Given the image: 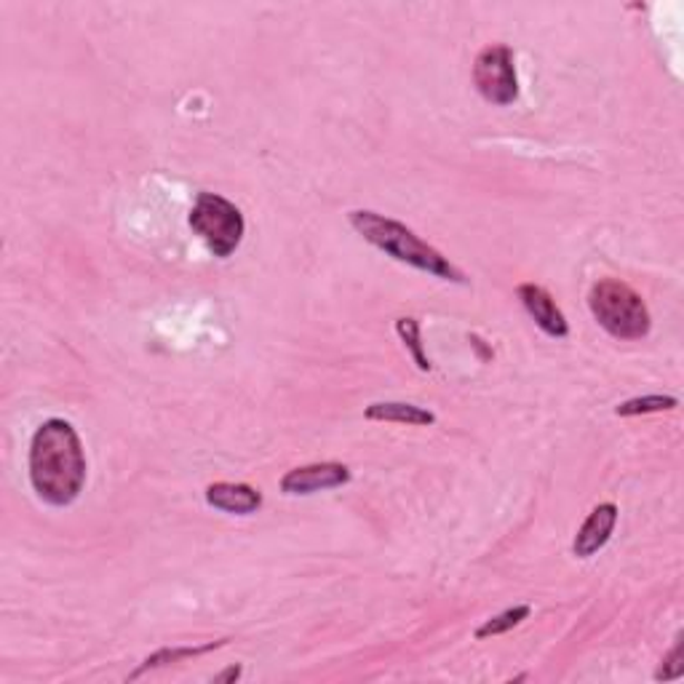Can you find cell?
Segmentation results:
<instances>
[{"instance_id": "4fadbf2b", "label": "cell", "mask_w": 684, "mask_h": 684, "mask_svg": "<svg viewBox=\"0 0 684 684\" xmlns=\"http://www.w3.org/2000/svg\"><path fill=\"white\" fill-rule=\"evenodd\" d=\"M529 613H532V609H529L527 605L506 609V613H500V615H495V618H489L485 626H481L479 632H476V639H489V636H498V634L511 632V628L519 626L521 621L529 618Z\"/></svg>"}, {"instance_id": "5bb4252c", "label": "cell", "mask_w": 684, "mask_h": 684, "mask_svg": "<svg viewBox=\"0 0 684 684\" xmlns=\"http://www.w3.org/2000/svg\"><path fill=\"white\" fill-rule=\"evenodd\" d=\"M395 332H399V338L404 340V345L409 348V353H412L414 364H418L420 372H431V361H428V355L422 353V342H420V324L414 319H399L395 321Z\"/></svg>"}, {"instance_id": "9c48e42d", "label": "cell", "mask_w": 684, "mask_h": 684, "mask_svg": "<svg viewBox=\"0 0 684 684\" xmlns=\"http://www.w3.org/2000/svg\"><path fill=\"white\" fill-rule=\"evenodd\" d=\"M206 502L217 511L250 516L263 508V495L250 485H233V481H217L206 487Z\"/></svg>"}, {"instance_id": "8992f818", "label": "cell", "mask_w": 684, "mask_h": 684, "mask_svg": "<svg viewBox=\"0 0 684 684\" xmlns=\"http://www.w3.org/2000/svg\"><path fill=\"white\" fill-rule=\"evenodd\" d=\"M351 481V471L342 462H313V466L294 468L281 479L284 495H316L324 489L342 487Z\"/></svg>"}, {"instance_id": "277c9868", "label": "cell", "mask_w": 684, "mask_h": 684, "mask_svg": "<svg viewBox=\"0 0 684 684\" xmlns=\"http://www.w3.org/2000/svg\"><path fill=\"white\" fill-rule=\"evenodd\" d=\"M190 227L209 246L214 257H231L244 241L246 223L236 204L217 193H201L190 212Z\"/></svg>"}, {"instance_id": "3957f363", "label": "cell", "mask_w": 684, "mask_h": 684, "mask_svg": "<svg viewBox=\"0 0 684 684\" xmlns=\"http://www.w3.org/2000/svg\"><path fill=\"white\" fill-rule=\"evenodd\" d=\"M588 307L602 330L615 340H645L653 330L645 300L618 279L596 281L588 294Z\"/></svg>"}, {"instance_id": "7c38bea8", "label": "cell", "mask_w": 684, "mask_h": 684, "mask_svg": "<svg viewBox=\"0 0 684 684\" xmlns=\"http://www.w3.org/2000/svg\"><path fill=\"white\" fill-rule=\"evenodd\" d=\"M680 401L674 395H639V399L623 401V404L615 407V414L618 418H636V414H649V412H666V409H674Z\"/></svg>"}, {"instance_id": "30bf717a", "label": "cell", "mask_w": 684, "mask_h": 684, "mask_svg": "<svg viewBox=\"0 0 684 684\" xmlns=\"http://www.w3.org/2000/svg\"><path fill=\"white\" fill-rule=\"evenodd\" d=\"M367 420L380 422H401V426H433L436 414L431 409H422L407 401H378L367 407Z\"/></svg>"}, {"instance_id": "8fae6325", "label": "cell", "mask_w": 684, "mask_h": 684, "mask_svg": "<svg viewBox=\"0 0 684 684\" xmlns=\"http://www.w3.org/2000/svg\"><path fill=\"white\" fill-rule=\"evenodd\" d=\"M227 639H223V642H209V645H204V647H174V649H158L156 655H150V658H147L143 666L137 668V672H134L129 680H137V676H143L145 672H150V668H158V666H169V663H179V661H187V658H198V655H206V653H212V649H217V647H223Z\"/></svg>"}, {"instance_id": "9a60e30c", "label": "cell", "mask_w": 684, "mask_h": 684, "mask_svg": "<svg viewBox=\"0 0 684 684\" xmlns=\"http://www.w3.org/2000/svg\"><path fill=\"white\" fill-rule=\"evenodd\" d=\"M668 668H661L658 674H655V680H676V676L684 674V663H682V642H676V647L672 649V655L666 658Z\"/></svg>"}, {"instance_id": "5b68a950", "label": "cell", "mask_w": 684, "mask_h": 684, "mask_svg": "<svg viewBox=\"0 0 684 684\" xmlns=\"http://www.w3.org/2000/svg\"><path fill=\"white\" fill-rule=\"evenodd\" d=\"M476 91L492 105H514L519 99V78H516L514 53L508 46H487L473 62Z\"/></svg>"}, {"instance_id": "ba28073f", "label": "cell", "mask_w": 684, "mask_h": 684, "mask_svg": "<svg viewBox=\"0 0 684 684\" xmlns=\"http://www.w3.org/2000/svg\"><path fill=\"white\" fill-rule=\"evenodd\" d=\"M519 300H521V305H525V311L529 313V316L535 319V324H538L540 330L548 334V338H556V340L567 338L569 324H567L565 313L556 307L554 297L546 290H543V286L521 284L519 286Z\"/></svg>"}, {"instance_id": "7a4b0ae2", "label": "cell", "mask_w": 684, "mask_h": 684, "mask_svg": "<svg viewBox=\"0 0 684 684\" xmlns=\"http://www.w3.org/2000/svg\"><path fill=\"white\" fill-rule=\"evenodd\" d=\"M348 223L353 225V231L359 233L361 238L369 241L372 246H378L380 252H385L395 263L418 267V271L428 273V276L452 281V284H468L466 273H462L460 267H455L444 254L433 250L431 244H426V241L414 231H409L407 225L367 209H355L348 214Z\"/></svg>"}, {"instance_id": "52a82bcc", "label": "cell", "mask_w": 684, "mask_h": 684, "mask_svg": "<svg viewBox=\"0 0 684 684\" xmlns=\"http://www.w3.org/2000/svg\"><path fill=\"white\" fill-rule=\"evenodd\" d=\"M618 525V506L615 502H602L596 506L588 519L583 521L573 543V551L578 559H592L594 554H599L613 538V529Z\"/></svg>"}, {"instance_id": "2e32d148", "label": "cell", "mask_w": 684, "mask_h": 684, "mask_svg": "<svg viewBox=\"0 0 684 684\" xmlns=\"http://www.w3.org/2000/svg\"><path fill=\"white\" fill-rule=\"evenodd\" d=\"M241 676V666H231V668H225L223 674H217L214 676V682L217 684H225V682H236Z\"/></svg>"}, {"instance_id": "6da1fadb", "label": "cell", "mask_w": 684, "mask_h": 684, "mask_svg": "<svg viewBox=\"0 0 684 684\" xmlns=\"http://www.w3.org/2000/svg\"><path fill=\"white\" fill-rule=\"evenodd\" d=\"M30 481L49 506L65 508L86 485V455L76 428L67 420H46L30 441Z\"/></svg>"}]
</instances>
